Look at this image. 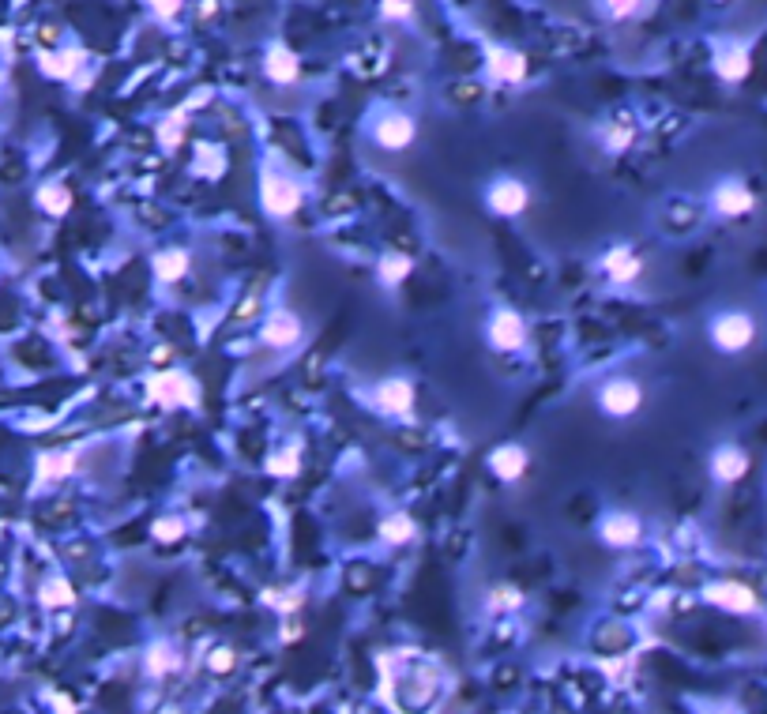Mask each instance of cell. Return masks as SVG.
<instances>
[{
    "instance_id": "obj_1",
    "label": "cell",
    "mask_w": 767,
    "mask_h": 714,
    "mask_svg": "<svg viewBox=\"0 0 767 714\" xmlns=\"http://www.w3.org/2000/svg\"><path fill=\"white\" fill-rule=\"evenodd\" d=\"M760 339V320L749 309H719L707 320V342L722 357L749 354Z\"/></svg>"
},
{
    "instance_id": "obj_2",
    "label": "cell",
    "mask_w": 767,
    "mask_h": 714,
    "mask_svg": "<svg viewBox=\"0 0 767 714\" xmlns=\"http://www.w3.org/2000/svg\"><path fill=\"white\" fill-rule=\"evenodd\" d=\"M707 211L722 222H741L760 211V192L741 177V173H722L719 181L707 188Z\"/></svg>"
},
{
    "instance_id": "obj_3",
    "label": "cell",
    "mask_w": 767,
    "mask_h": 714,
    "mask_svg": "<svg viewBox=\"0 0 767 714\" xmlns=\"http://www.w3.org/2000/svg\"><path fill=\"white\" fill-rule=\"evenodd\" d=\"M260 211L275 222H290L305 207V185H298L290 173H282L279 166H264L260 170Z\"/></svg>"
},
{
    "instance_id": "obj_4",
    "label": "cell",
    "mask_w": 767,
    "mask_h": 714,
    "mask_svg": "<svg viewBox=\"0 0 767 714\" xmlns=\"http://www.w3.org/2000/svg\"><path fill=\"white\" fill-rule=\"evenodd\" d=\"M643 403H647V391H643V384L636 380V376H625V373L606 376V380L595 388L598 414H602V418H610V421L636 418V414L643 410Z\"/></svg>"
},
{
    "instance_id": "obj_5",
    "label": "cell",
    "mask_w": 767,
    "mask_h": 714,
    "mask_svg": "<svg viewBox=\"0 0 767 714\" xmlns=\"http://www.w3.org/2000/svg\"><path fill=\"white\" fill-rule=\"evenodd\" d=\"M482 339L493 354H523L531 346V324L512 305H497L482 324Z\"/></svg>"
},
{
    "instance_id": "obj_6",
    "label": "cell",
    "mask_w": 767,
    "mask_h": 714,
    "mask_svg": "<svg viewBox=\"0 0 767 714\" xmlns=\"http://www.w3.org/2000/svg\"><path fill=\"white\" fill-rule=\"evenodd\" d=\"M147 395L162 410H196L204 403V384L188 369H162V373L147 376Z\"/></svg>"
},
{
    "instance_id": "obj_7",
    "label": "cell",
    "mask_w": 767,
    "mask_h": 714,
    "mask_svg": "<svg viewBox=\"0 0 767 714\" xmlns=\"http://www.w3.org/2000/svg\"><path fill=\"white\" fill-rule=\"evenodd\" d=\"M531 203H534L531 185H527L523 177H516V173H497V177L486 181V188H482V207H486L493 218H508V222H512V218H523L531 211Z\"/></svg>"
},
{
    "instance_id": "obj_8",
    "label": "cell",
    "mask_w": 767,
    "mask_h": 714,
    "mask_svg": "<svg viewBox=\"0 0 767 714\" xmlns=\"http://www.w3.org/2000/svg\"><path fill=\"white\" fill-rule=\"evenodd\" d=\"M369 406H373L380 418L392 421H407L414 418V406H418V388L410 376H380L373 388H369Z\"/></svg>"
},
{
    "instance_id": "obj_9",
    "label": "cell",
    "mask_w": 767,
    "mask_h": 714,
    "mask_svg": "<svg viewBox=\"0 0 767 714\" xmlns=\"http://www.w3.org/2000/svg\"><path fill=\"white\" fill-rule=\"evenodd\" d=\"M700 598H704L707 606L730 613V617H760V613H764V598H760L756 587L745 583V579H715V583H704Z\"/></svg>"
},
{
    "instance_id": "obj_10",
    "label": "cell",
    "mask_w": 767,
    "mask_h": 714,
    "mask_svg": "<svg viewBox=\"0 0 767 714\" xmlns=\"http://www.w3.org/2000/svg\"><path fill=\"white\" fill-rule=\"evenodd\" d=\"M418 140V121L410 117L407 109H380L369 125V143L376 151H388V155H399V151H410Z\"/></svg>"
},
{
    "instance_id": "obj_11",
    "label": "cell",
    "mask_w": 767,
    "mask_h": 714,
    "mask_svg": "<svg viewBox=\"0 0 767 714\" xmlns=\"http://www.w3.org/2000/svg\"><path fill=\"white\" fill-rule=\"evenodd\" d=\"M643 530L647 527H643L640 512H632V508H606L595 523V538L598 545H606L613 553H628V549H636L643 542Z\"/></svg>"
},
{
    "instance_id": "obj_12",
    "label": "cell",
    "mask_w": 767,
    "mask_h": 714,
    "mask_svg": "<svg viewBox=\"0 0 767 714\" xmlns=\"http://www.w3.org/2000/svg\"><path fill=\"white\" fill-rule=\"evenodd\" d=\"M482 72H486V79L497 83V87H523V83L531 79V61H527L523 49L489 42L486 53H482Z\"/></svg>"
},
{
    "instance_id": "obj_13",
    "label": "cell",
    "mask_w": 767,
    "mask_h": 714,
    "mask_svg": "<svg viewBox=\"0 0 767 714\" xmlns=\"http://www.w3.org/2000/svg\"><path fill=\"white\" fill-rule=\"evenodd\" d=\"M752 470V455L737 440H719L715 448L707 451V474H711V482L722 485V489H734L749 478Z\"/></svg>"
},
{
    "instance_id": "obj_14",
    "label": "cell",
    "mask_w": 767,
    "mask_h": 714,
    "mask_svg": "<svg viewBox=\"0 0 767 714\" xmlns=\"http://www.w3.org/2000/svg\"><path fill=\"white\" fill-rule=\"evenodd\" d=\"M305 342V320L294 309H271L260 320V346L267 350H294Z\"/></svg>"
},
{
    "instance_id": "obj_15",
    "label": "cell",
    "mask_w": 767,
    "mask_h": 714,
    "mask_svg": "<svg viewBox=\"0 0 767 714\" xmlns=\"http://www.w3.org/2000/svg\"><path fill=\"white\" fill-rule=\"evenodd\" d=\"M643 256L636 245H628V241H617L610 249L598 256V271H602V279L610 282V286H632V282H640L643 275Z\"/></svg>"
},
{
    "instance_id": "obj_16",
    "label": "cell",
    "mask_w": 767,
    "mask_h": 714,
    "mask_svg": "<svg viewBox=\"0 0 767 714\" xmlns=\"http://www.w3.org/2000/svg\"><path fill=\"white\" fill-rule=\"evenodd\" d=\"M711 72L722 79V83H745L752 76V49L749 42H741V38H722L715 53H711Z\"/></svg>"
},
{
    "instance_id": "obj_17",
    "label": "cell",
    "mask_w": 767,
    "mask_h": 714,
    "mask_svg": "<svg viewBox=\"0 0 767 714\" xmlns=\"http://www.w3.org/2000/svg\"><path fill=\"white\" fill-rule=\"evenodd\" d=\"M486 470L504 485H519L527 474H531V451L523 448L519 440H504L497 448H489L486 455Z\"/></svg>"
},
{
    "instance_id": "obj_18",
    "label": "cell",
    "mask_w": 767,
    "mask_h": 714,
    "mask_svg": "<svg viewBox=\"0 0 767 714\" xmlns=\"http://www.w3.org/2000/svg\"><path fill=\"white\" fill-rule=\"evenodd\" d=\"M260 72H264L267 83H271V87H279V91L294 87V83L301 79L298 49L286 46V42H271V46L264 49V57H260Z\"/></svg>"
},
{
    "instance_id": "obj_19",
    "label": "cell",
    "mask_w": 767,
    "mask_h": 714,
    "mask_svg": "<svg viewBox=\"0 0 767 714\" xmlns=\"http://www.w3.org/2000/svg\"><path fill=\"white\" fill-rule=\"evenodd\" d=\"M636 140H640V132H636V121L628 113H610L595 125V143L613 158L628 155L636 147Z\"/></svg>"
},
{
    "instance_id": "obj_20",
    "label": "cell",
    "mask_w": 767,
    "mask_h": 714,
    "mask_svg": "<svg viewBox=\"0 0 767 714\" xmlns=\"http://www.w3.org/2000/svg\"><path fill=\"white\" fill-rule=\"evenodd\" d=\"M414 267L418 260L410 256V252H399V249H388L380 252V260H376V282H380V290H403L414 275Z\"/></svg>"
},
{
    "instance_id": "obj_21",
    "label": "cell",
    "mask_w": 767,
    "mask_h": 714,
    "mask_svg": "<svg viewBox=\"0 0 767 714\" xmlns=\"http://www.w3.org/2000/svg\"><path fill=\"white\" fill-rule=\"evenodd\" d=\"M527 606V590L516 587V583H489V590L482 594V609L486 617H516Z\"/></svg>"
},
{
    "instance_id": "obj_22",
    "label": "cell",
    "mask_w": 767,
    "mask_h": 714,
    "mask_svg": "<svg viewBox=\"0 0 767 714\" xmlns=\"http://www.w3.org/2000/svg\"><path fill=\"white\" fill-rule=\"evenodd\" d=\"M151 271H155L158 282L173 286V282L188 279V271H192V252H188L185 245H170V249H162L151 256Z\"/></svg>"
},
{
    "instance_id": "obj_23",
    "label": "cell",
    "mask_w": 767,
    "mask_h": 714,
    "mask_svg": "<svg viewBox=\"0 0 767 714\" xmlns=\"http://www.w3.org/2000/svg\"><path fill=\"white\" fill-rule=\"evenodd\" d=\"M188 113L185 106H177V109H170L162 121L155 125V140H158V147L166 151V155H177L181 147H185V140H188Z\"/></svg>"
},
{
    "instance_id": "obj_24",
    "label": "cell",
    "mask_w": 767,
    "mask_h": 714,
    "mask_svg": "<svg viewBox=\"0 0 767 714\" xmlns=\"http://www.w3.org/2000/svg\"><path fill=\"white\" fill-rule=\"evenodd\" d=\"M380 542L384 545H392V549H403V545H410L414 538H418V523H414V515L410 512H388L384 519H380Z\"/></svg>"
},
{
    "instance_id": "obj_25",
    "label": "cell",
    "mask_w": 767,
    "mask_h": 714,
    "mask_svg": "<svg viewBox=\"0 0 767 714\" xmlns=\"http://www.w3.org/2000/svg\"><path fill=\"white\" fill-rule=\"evenodd\" d=\"M188 170L204 181H219L222 173L230 170V158L222 151L219 143H196V155H192V166Z\"/></svg>"
},
{
    "instance_id": "obj_26",
    "label": "cell",
    "mask_w": 767,
    "mask_h": 714,
    "mask_svg": "<svg viewBox=\"0 0 767 714\" xmlns=\"http://www.w3.org/2000/svg\"><path fill=\"white\" fill-rule=\"evenodd\" d=\"M704 222V207L700 203L685 200V196H674L666 203V230L670 233H692Z\"/></svg>"
},
{
    "instance_id": "obj_27",
    "label": "cell",
    "mask_w": 767,
    "mask_h": 714,
    "mask_svg": "<svg viewBox=\"0 0 767 714\" xmlns=\"http://www.w3.org/2000/svg\"><path fill=\"white\" fill-rule=\"evenodd\" d=\"M264 474L267 478H275V482H290V478H298L301 474V448L298 444H286V448L271 451L264 463Z\"/></svg>"
},
{
    "instance_id": "obj_28",
    "label": "cell",
    "mask_w": 767,
    "mask_h": 714,
    "mask_svg": "<svg viewBox=\"0 0 767 714\" xmlns=\"http://www.w3.org/2000/svg\"><path fill=\"white\" fill-rule=\"evenodd\" d=\"M143 669H147L151 677H170L173 669H177V651H173V643H166V639L151 643L147 654H143Z\"/></svg>"
},
{
    "instance_id": "obj_29",
    "label": "cell",
    "mask_w": 767,
    "mask_h": 714,
    "mask_svg": "<svg viewBox=\"0 0 767 714\" xmlns=\"http://www.w3.org/2000/svg\"><path fill=\"white\" fill-rule=\"evenodd\" d=\"M185 534H188V523L181 519V515H158L155 523H151V538H155L158 545H177V542H185Z\"/></svg>"
},
{
    "instance_id": "obj_30",
    "label": "cell",
    "mask_w": 767,
    "mask_h": 714,
    "mask_svg": "<svg viewBox=\"0 0 767 714\" xmlns=\"http://www.w3.org/2000/svg\"><path fill=\"white\" fill-rule=\"evenodd\" d=\"M598 8L610 23H632V19L643 16L647 0H598Z\"/></svg>"
},
{
    "instance_id": "obj_31",
    "label": "cell",
    "mask_w": 767,
    "mask_h": 714,
    "mask_svg": "<svg viewBox=\"0 0 767 714\" xmlns=\"http://www.w3.org/2000/svg\"><path fill=\"white\" fill-rule=\"evenodd\" d=\"M237 666V651L234 647H226V643H219L215 651L207 654V669L215 673V677H226V673H234Z\"/></svg>"
},
{
    "instance_id": "obj_32",
    "label": "cell",
    "mask_w": 767,
    "mask_h": 714,
    "mask_svg": "<svg viewBox=\"0 0 767 714\" xmlns=\"http://www.w3.org/2000/svg\"><path fill=\"white\" fill-rule=\"evenodd\" d=\"M147 8H151V16L162 19V23H170V19H177L181 12H185V4L188 0H143Z\"/></svg>"
},
{
    "instance_id": "obj_33",
    "label": "cell",
    "mask_w": 767,
    "mask_h": 714,
    "mask_svg": "<svg viewBox=\"0 0 767 714\" xmlns=\"http://www.w3.org/2000/svg\"><path fill=\"white\" fill-rule=\"evenodd\" d=\"M380 16L392 23H407L414 16V0H380Z\"/></svg>"
}]
</instances>
